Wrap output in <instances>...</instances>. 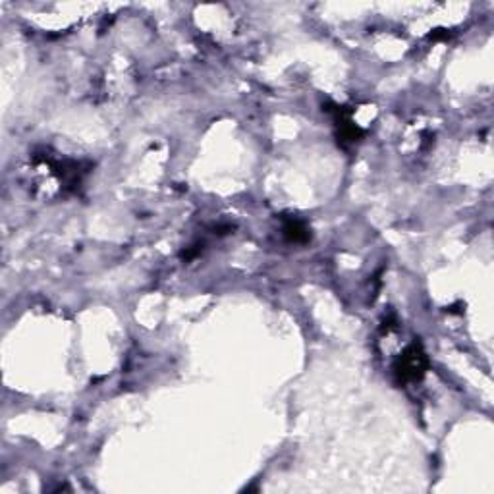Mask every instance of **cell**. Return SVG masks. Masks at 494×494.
Instances as JSON below:
<instances>
[{"instance_id": "2", "label": "cell", "mask_w": 494, "mask_h": 494, "mask_svg": "<svg viewBox=\"0 0 494 494\" xmlns=\"http://www.w3.org/2000/svg\"><path fill=\"white\" fill-rule=\"evenodd\" d=\"M284 232L286 237L291 240V242H305V240L309 237V230H307L305 224L299 222V220H288L284 226Z\"/></svg>"}, {"instance_id": "1", "label": "cell", "mask_w": 494, "mask_h": 494, "mask_svg": "<svg viewBox=\"0 0 494 494\" xmlns=\"http://www.w3.org/2000/svg\"><path fill=\"white\" fill-rule=\"evenodd\" d=\"M426 355L419 344H413L402 353V358L396 363V375L402 382L419 380L425 375Z\"/></svg>"}]
</instances>
